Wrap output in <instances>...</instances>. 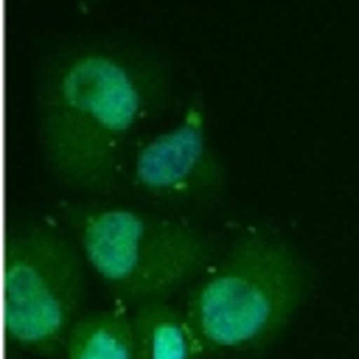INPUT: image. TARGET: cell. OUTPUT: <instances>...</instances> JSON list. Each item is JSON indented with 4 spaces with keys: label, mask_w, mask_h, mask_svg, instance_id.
Masks as SVG:
<instances>
[{
    "label": "cell",
    "mask_w": 359,
    "mask_h": 359,
    "mask_svg": "<svg viewBox=\"0 0 359 359\" xmlns=\"http://www.w3.org/2000/svg\"><path fill=\"white\" fill-rule=\"evenodd\" d=\"M168 70L146 48L90 39L59 48L39 84V146L73 191H112L140 129L168 101Z\"/></svg>",
    "instance_id": "1"
},
{
    "label": "cell",
    "mask_w": 359,
    "mask_h": 359,
    "mask_svg": "<svg viewBox=\"0 0 359 359\" xmlns=\"http://www.w3.org/2000/svg\"><path fill=\"white\" fill-rule=\"evenodd\" d=\"M309 289L311 269L292 241L244 230L185 289L182 311L208 359H241L286 331Z\"/></svg>",
    "instance_id": "2"
},
{
    "label": "cell",
    "mask_w": 359,
    "mask_h": 359,
    "mask_svg": "<svg viewBox=\"0 0 359 359\" xmlns=\"http://www.w3.org/2000/svg\"><path fill=\"white\" fill-rule=\"evenodd\" d=\"M65 219L95 278L132 309L171 300L216 261V238L174 216L132 205H65Z\"/></svg>",
    "instance_id": "3"
},
{
    "label": "cell",
    "mask_w": 359,
    "mask_h": 359,
    "mask_svg": "<svg viewBox=\"0 0 359 359\" xmlns=\"http://www.w3.org/2000/svg\"><path fill=\"white\" fill-rule=\"evenodd\" d=\"M87 258L62 227L50 222H22L6 250V334L8 342L53 359L76 320L84 314Z\"/></svg>",
    "instance_id": "4"
},
{
    "label": "cell",
    "mask_w": 359,
    "mask_h": 359,
    "mask_svg": "<svg viewBox=\"0 0 359 359\" xmlns=\"http://www.w3.org/2000/svg\"><path fill=\"white\" fill-rule=\"evenodd\" d=\"M123 180L157 210L205 208L222 196L227 168L210 140L202 95L185 104L180 121L140 137Z\"/></svg>",
    "instance_id": "5"
},
{
    "label": "cell",
    "mask_w": 359,
    "mask_h": 359,
    "mask_svg": "<svg viewBox=\"0 0 359 359\" xmlns=\"http://www.w3.org/2000/svg\"><path fill=\"white\" fill-rule=\"evenodd\" d=\"M135 359H208L191 320L171 300H149L132 309Z\"/></svg>",
    "instance_id": "6"
},
{
    "label": "cell",
    "mask_w": 359,
    "mask_h": 359,
    "mask_svg": "<svg viewBox=\"0 0 359 359\" xmlns=\"http://www.w3.org/2000/svg\"><path fill=\"white\" fill-rule=\"evenodd\" d=\"M65 359H135V320L123 306L84 311L67 334Z\"/></svg>",
    "instance_id": "7"
}]
</instances>
